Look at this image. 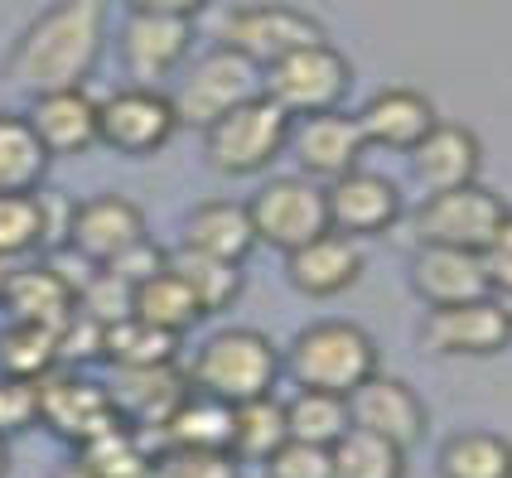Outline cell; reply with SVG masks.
<instances>
[{
  "label": "cell",
  "mask_w": 512,
  "mask_h": 478,
  "mask_svg": "<svg viewBox=\"0 0 512 478\" xmlns=\"http://www.w3.org/2000/svg\"><path fill=\"white\" fill-rule=\"evenodd\" d=\"M107 44V0H58L15 39L5 78L25 92L83 87Z\"/></svg>",
  "instance_id": "6da1fadb"
},
{
  "label": "cell",
  "mask_w": 512,
  "mask_h": 478,
  "mask_svg": "<svg viewBox=\"0 0 512 478\" xmlns=\"http://www.w3.org/2000/svg\"><path fill=\"white\" fill-rule=\"evenodd\" d=\"M281 367L295 377V387L348 396L358 382H368L382 367V358H377V343H372L368 329H358L348 319H319V324L295 334Z\"/></svg>",
  "instance_id": "7a4b0ae2"
},
{
  "label": "cell",
  "mask_w": 512,
  "mask_h": 478,
  "mask_svg": "<svg viewBox=\"0 0 512 478\" xmlns=\"http://www.w3.org/2000/svg\"><path fill=\"white\" fill-rule=\"evenodd\" d=\"M290 121L266 92L247 97L242 107L223 112L218 121L203 126V155L218 174H232V179H247V174H261L266 165H276L290 145Z\"/></svg>",
  "instance_id": "3957f363"
},
{
  "label": "cell",
  "mask_w": 512,
  "mask_h": 478,
  "mask_svg": "<svg viewBox=\"0 0 512 478\" xmlns=\"http://www.w3.org/2000/svg\"><path fill=\"white\" fill-rule=\"evenodd\" d=\"M281 377V353L276 343L256 329H223L213 334L199 348V358L189 367V387L194 392H208L218 401H252V396H266Z\"/></svg>",
  "instance_id": "277c9868"
},
{
  "label": "cell",
  "mask_w": 512,
  "mask_h": 478,
  "mask_svg": "<svg viewBox=\"0 0 512 478\" xmlns=\"http://www.w3.org/2000/svg\"><path fill=\"white\" fill-rule=\"evenodd\" d=\"M353 87V63L329 44H305L295 54L276 58L271 68H261V92L281 107L285 116H314V112H334L343 107Z\"/></svg>",
  "instance_id": "5b68a950"
},
{
  "label": "cell",
  "mask_w": 512,
  "mask_h": 478,
  "mask_svg": "<svg viewBox=\"0 0 512 478\" xmlns=\"http://www.w3.org/2000/svg\"><path fill=\"white\" fill-rule=\"evenodd\" d=\"M508 213L512 208L503 203V194H493L474 179V184H459V189H445V194H426V203L411 218V232H416L421 247L484 252Z\"/></svg>",
  "instance_id": "8992f818"
},
{
  "label": "cell",
  "mask_w": 512,
  "mask_h": 478,
  "mask_svg": "<svg viewBox=\"0 0 512 478\" xmlns=\"http://www.w3.org/2000/svg\"><path fill=\"white\" fill-rule=\"evenodd\" d=\"M256 92H261V68H256L252 58H242L237 49L218 44L213 54H203L199 63L179 78V87L170 92V102H174L179 126H208V121H218L223 112L242 107Z\"/></svg>",
  "instance_id": "52a82bcc"
},
{
  "label": "cell",
  "mask_w": 512,
  "mask_h": 478,
  "mask_svg": "<svg viewBox=\"0 0 512 478\" xmlns=\"http://www.w3.org/2000/svg\"><path fill=\"white\" fill-rule=\"evenodd\" d=\"M179 131L170 92L160 87H121L107 102H97V145H107L126 160H145L155 150H165Z\"/></svg>",
  "instance_id": "ba28073f"
},
{
  "label": "cell",
  "mask_w": 512,
  "mask_h": 478,
  "mask_svg": "<svg viewBox=\"0 0 512 478\" xmlns=\"http://www.w3.org/2000/svg\"><path fill=\"white\" fill-rule=\"evenodd\" d=\"M252 213V232L256 242L276 247V252H295L305 247L310 237L329 232V208H324V189L305 179V174H285L261 184V194L247 203Z\"/></svg>",
  "instance_id": "9c48e42d"
},
{
  "label": "cell",
  "mask_w": 512,
  "mask_h": 478,
  "mask_svg": "<svg viewBox=\"0 0 512 478\" xmlns=\"http://www.w3.org/2000/svg\"><path fill=\"white\" fill-rule=\"evenodd\" d=\"M34 387H39V425L54 430L58 440H68L73 450L87 445V440H97L102 430L121 425V416H116V406H112V392L102 382L83 377L78 367L58 363Z\"/></svg>",
  "instance_id": "30bf717a"
},
{
  "label": "cell",
  "mask_w": 512,
  "mask_h": 478,
  "mask_svg": "<svg viewBox=\"0 0 512 478\" xmlns=\"http://www.w3.org/2000/svg\"><path fill=\"white\" fill-rule=\"evenodd\" d=\"M421 343L435 358H498V353L512 348V310L498 295L426 310Z\"/></svg>",
  "instance_id": "8fae6325"
},
{
  "label": "cell",
  "mask_w": 512,
  "mask_h": 478,
  "mask_svg": "<svg viewBox=\"0 0 512 478\" xmlns=\"http://www.w3.org/2000/svg\"><path fill=\"white\" fill-rule=\"evenodd\" d=\"M426 421H430L426 401L411 392L401 377H387L382 367L348 392V425L368 430V435H382V440H392L401 450H416L426 440Z\"/></svg>",
  "instance_id": "7c38bea8"
},
{
  "label": "cell",
  "mask_w": 512,
  "mask_h": 478,
  "mask_svg": "<svg viewBox=\"0 0 512 478\" xmlns=\"http://www.w3.org/2000/svg\"><path fill=\"white\" fill-rule=\"evenodd\" d=\"M319 39H324L319 20L295 5H242L228 15V29H223V44L237 49L242 58H252L256 68H271L276 58L295 54L305 44H319Z\"/></svg>",
  "instance_id": "4fadbf2b"
},
{
  "label": "cell",
  "mask_w": 512,
  "mask_h": 478,
  "mask_svg": "<svg viewBox=\"0 0 512 478\" xmlns=\"http://www.w3.org/2000/svg\"><path fill=\"white\" fill-rule=\"evenodd\" d=\"M285 150H295V160L305 169V179H324V184H334L339 174L363 165V131H358V116H348L343 107L334 112H314V116H295L290 121V145Z\"/></svg>",
  "instance_id": "5bb4252c"
},
{
  "label": "cell",
  "mask_w": 512,
  "mask_h": 478,
  "mask_svg": "<svg viewBox=\"0 0 512 478\" xmlns=\"http://www.w3.org/2000/svg\"><path fill=\"white\" fill-rule=\"evenodd\" d=\"M145 237V213L121 194H92L68 208V247L83 256L87 266H107L126 247Z\"/></svg>",
  "instance_id": "9a60e30c"
},
{
  "label": "cell",
  "mask_w": 512,
  "mask_h": 478,
  "mask_svg": "<svg viewBox=\"0 0 512 478\" xmlns=\"http://www.w3.org/2000/svg\"><path fill=\"white\" fill-rule=\"evenodd\" d=\"M116 49L126 73L141 87H155L184 68V58L194 49V20H174V15H126V25L116 34Z\"/></svg>",
  "instance_id": "2e32d148"
},
{
  "label": "cell",
  "mask_w": 512,
  "mask_h": 478,
  "mask_svg": "<svg viewBox=\"0 0 512 478\" xmlns=\"http://www.w3.org/2000/svg\"><path fill=\"white\" fill-rule=\"evenodd\" d=\"M324 208H329V227L343 237H377L401 223V189L387 174L358 165L324 189Z\"/></svg>",
  "instance_id": "e0dca14e"
},
{
  "label": "cell",
  "mask_w": 512,
  "mask_h": 478,
  "mask_svg": "<svg viewBox=\"0 0 512 478\" xmlns=\"http://www.w3.org/2000/svg\"><path fill=\"white\" fill-rule=\"evenodd\" d=\"M406 155H411V174H416V184L426 194H445V189H459V184H474L479 169H484V145L459 121H435Z\"/></svg>",
  "instance_id": "ac0fdd59"
},
{
  "label": "cell",
  "mask_w": 512,
  "mask_h": 478,
  "mask_svg": "<svg viewBox=\"0 0 512 478\" xmlns=\"http://www.w3.org/2000/svg\"><path fill=\"white\" fill-rule=\"evenodd\" d=\"M411 290L421 295L426 310L484 300V295H493V290H488V271H484V252L416 247V256H411Z\"/></svg>",
  "instance_id": "d6986e66"
},
{
  "label": "cell",
  "mask_w": 512,
  "mask_h": 478,
  "mask_svg": "<svg viewBox=\"0 0 512 478\" xmlns=\"http://www.w3.org/2000/svg\"><path fill=\"white\" fill-rule=\"evenodd\" d=\"M363 276V252H358V237H343V232H319L305 247L285 252V281L295 285L300 295L310 300H329L343 295L348 285H358Z\"/></svg>",
  "instance_id": "ffe728a7"
},
{
  "label": "cell",
  "mask_w": 512,
  "mask_h": 478,
  "mask_svg": "<svg viewBox=\"0 0 512 478\" xmlns=\"http://www.w3.org/2000/svg\"><path fill=\"white\" fill-rule=\"evenodd\" d=\"M112 406L121 425H131V430H160L165 416H170L174 406L184 401L189 392V372H179L174 363H160V367H116L112 377Z\"/></svg>",
  "instance_id": "44dd1931"
},
{
  "label": "cell",
  "mask_w": 512,
  "mask_h": 478,
  "mask_svg": "<svg viewBox=\"0 0 512 478\" xmlns=\"http://www.w3.org/2000/svg\"><path fill=\"white\" fill-rule=\"evenodd\" d=\"M29 126L39 145L54 155H87L97 145V102L87 97V87H54L39 92L29 107Z\"/></svg>",
  "instance_id": "7402d4cb"
},
{
  "label": "cell",
  "mask_w": 512,
  "mask_h": 478,
  "mask_svg": "<svg viewBox=\"0 0 512 478\" xmlns=\"http://www.w3.org/2000/svg\"><path fill=\"white\" fill-rule=\"evenodd\" d=\"M0 305L10 310V319H25V324H44L58 329L68 314L78 310V281H68L58 266L49 261H34V266H10L5 290H0Z\"/></svg>",
  "instance_id": "603a6c76"
},
{
  "label": "cell",
  "mask_w": 512,
  "mask_h": 478,
  "mask_svg": "<svg viewBox=\"0 0 512 478\" xmlns=\"http://www.w3.org/2000/svg\"><path fill=\"white\" fill-rule=\"evenodd\" d=\"M440 116L430 107L426 92H411V87H387L363 102L358 112V131L368 145H382V150H411V145L426 136Z\"/></svg>",
  "instance_id": "cb8c5ba5"
},
{
  "label": "cell",
  "mask_w": 512,
  "mask_h": 478,
  "mask_svg": "<svg viewBox=\"0 0 512 478\" xmlns=\"http://www.w3.org/2000/svg\"><path fill=\"white\" fill-rule=\"evenodd\" d=\"M184 247L223 256V261H237V266H242L256 247L247 203H232V198H208V203H199V208L184 218Z\"/></svg>",
  "instance_id": "d4e9b609"
},
{
  "label": "cell",
  "mask_w": 512,
  "mask_h": 478,
  "mask_svg": "<svg viewBox=\"0 0 512 478\" xmlns=\"http://www.w3.org/2000/svg\"><path fill=\"white\" fill-rule=\"evenodd\" d=\"M160 445H189V450H228L232 440V406L208 392H184V401L174 406L165 425L155 430Z\"/></svg>",
  "instance_id": "484cf974"
},
{
  "label": "cell",
  "mask_w": 512,
  "mask_h": 478,
  "mask_svg": "<svg viewBox=\"0 0 512 478\" xmlns=\"http://www.w3.org/2000/svg\"><path fill=\"white\" fill-rule=\"evenodd\" d=\"M131 314L145 319V324H155V329H165V334H189L203 314V305L194 300V290L174 276L170 266L165 271H155V276H145L141 285H131Z\"/></svg>",
  "instance_id": "4316f807"
},
{
  "label": "cell",
  "mask_w": 512,
  "mask_h": 478,
  "mask_svg": "<svg viewBox=\"0 0 512 478\" xmlns=\"http://www.w3.org/2000/svg\"><path fill=\"white\" fill-rule=\"evenodd\" d=\"M285 440H290V430H285V401H276V392L252 396V401H237V406H232L228 450L237 464H266Z\"/></svg>",
  "instance_id": "83f0119b"
},
{
  "label": "cell",
  "mask_w": 512,
  "mask_h": 478,
  "mask_svg": "<svg viewBox=\"0 0 512 478\" xmlns=\"http://www.w3.org/2000/svg\"><path fill=\"white\" fill-rule=\"evenodd\" d=\"M165 266L194 290V300L203 305V314H223L232 300L242 295V266H237V261L194 252V247L179 242L174 252H165Z\"/></svg>",
  "instance_id": "f1b7e54d"
},
{
  "label": "cell",
  "mask_w": 512,
  "mask_h": 478,
  "mask_svg": "<svg viewBox=\"0 0 512 478\" xmlns=\"http://www.w3.org/2000/svg\"><path fill=\"white\" fill-rule=\"evenodd\" d=\"M49 174V150L39 145L29 116L0 112V194H29Z\"/></svg>",
  "instance_id": "f546056e"
},
{
  "label": "cell",
  "mask_w": 512,
  "mask_h": 478,
  "mask_svg": "<svg viewBox=\"0 0 512 478\" xmlns=\"http://www.w3.org/2000/svg\"><path fill=\"white\" fill-rule=\"evenodd\" d=\"M440 478H512V440L493 430H459L440 445Z\"/></svg>",
  "instance_id": "4dcf8cb0"
},
{
  "label": "cell",
  "mask_w": 512,
  "mask_h": 478,
  "mask_svg": "<svg viewBox=\"0 0 512 478\" xmlns=\"http://www.w3.org/2000/svg\"><path fill=\"white\" fill-rule=\"evenodd\" d=\"M329 478H406V450L348 425L329 445Z\"/></svg>",
  "instance_id": "1f68e13d"
},
{
  "label": "cell",
  "mask_w": 512,
  "mask_h": 478,
  "mask_svg": "<svg viewBox=\"0 0 512 478\" xmlns=\"http://www.w3.org/2000/svg\"><path fill=\"white\" fill-rule=\"evenodd\" d=\"M58 367V329L44 324H25L10 319L0 329V377H20V382H39Z\"/></svg>",
  "instance_id": "d6a6232c"
},
{
  "label": "cell",
  "mask_w": 512,
  "mask_h": 478,
  "mask_svg": "<svg viewBox=\"0 0 512 478\" xmlns=\"http://www.w3.org/2000/svg\"><path fill=\"white\" fill-rule=\"evenodd\" d=\"M102 358L112 367H160L179 358V334H165L155 324H145L136 314L107 324V338H102Z\"/></svg>",
  "instance_id": "836d02e7"
},
{
  "label": "cell",
  "mask_w": 512,
  "mask_h": 478,
  "mask_svg": "<svg viewBox=\"0 0 512 478\" xmlns=\"http://www.w3.org/2000/svg\"><path fill=\"white\" fill-rule=\"evenodd\" d=\"M49 198L39 189L29 194H0V256L20 261V256L49 247Z\"/></svg>",
  "instance_id": "e575fe53"
},
{
  "label": "cell",
  "mask_w": 512,
  "mask_h": 478,
  "mask_svg": "<svg viewBox=\"0 0 512 478\" xmlns=\"http://www.w3.org/2000/svg\"><path fill=\"white\" fill-rule=\"evenodd\" d=\"M285 430H290V440H305V445H324L329 450L348 430V396L300 387V392L285 401Z\"/></svg>",
  "instance_id": "d590c367"
},
{
  "label": "cell",
  "mask_w": 512,
  "mask_h": 478,
  "mask_svg": "<svg viewBox=\"0 0 512 478\" xmlns=\"http://www.w3.org/2000/svg\"><path fill=\"white\" fill-rule=\"evenodd\" d=\"M150 454L145 450V435L131 425H112L102 430L97 440L78 445V464L92 469L97 478H150Z\"/></svg>",
  "instance_id": "8d00e7d4"
},
{
  "label": "cell",
  "mask_w": 512,
  "mask_h": 478,
  "mask_svg": "<svg viewBox=\"0 0 512 478\" xmlns=\"http://www.w3.org/2000/svg\"><path fill=\"white\" fill-rule=\"evenodd\" d=\"M150 478H242L232 450H189V445H160L150 454Z\"/></svg>",
  "instance_id": "74e56055"
},
{
  "label": "cell",
  "mask_w": 512,
  "mask_h": 478,
  "mask_svg": "<svg viewBox=\"0 0 512 478\" xmlns=\"http://www.w3.org/2000/svg\"><path fill=\"white\" fill-rule=\"evenodd\" d=\"M29 425H39V387L20 377H0V435H20Z\"/></svg>",
  "instance_id": "f35d334b"
},
{
  "label": "cell",
  "mask_w": 512,
  "mask_h": 478,
  "mask_svg": "<svg viewBox=\"0 0 512 478\" xmlns=\"http://www.w3.org/2000/svg\"><path fill=\"white\" fill-rule=\"evenodd\" d=\"M266 478H329V450L305 445V440H285L281 450L266 459Z\"/></svg>",
  "instance_id": "ab89813d"
},
{
  "label": "cell",
  "mask_w": 512,
  "mask_h": 478,
  "mask_svg": "<svg viewBox=\"0 0 512 478\" xmlns=\"http://www.w3.org/2000/svg\"><path fill=\"white\" fill-rule=\"evenodd\" d=\"M484 271H488V290L512 310V213L484 247Z\"/></svg>",
  "instance_id": "60d3db41"
},
{
  "label": "cell",
  "mask_w": 512,
  "mask_h": 478,
  "mask_svg": "<svg viewBox=\"0 0 512 478\" xmlns=\"http://www.w3.org/2000/svg\"><path fill=\"white\" fill-rule=\"evenodd\" d=\"M102 271H112L116 281H126V285H141L145 276H155V271H165V252L150 242V237H141L136 247H126V252L116 256V261H107Z\"/></svg>",
  "instance_id": "b9f144b4"
},
{
  "label": "cell",
  "mask_w": 512,
  "mask_h": 478,
  "mask_svg": "<svg viewBox=\"0 0 512 478\" xmlns=\"http://www.w3.org/2000/svg\"><path fill=\"white\" fill-rule=\"evenodd\" d=\"M136 15H174V20H194L199 10H208L213 0H121Z\"/></svg>",
  "instance_id": "7bdbcfd3"
},
{
  "label": "cell",
  "mask_w": 512,
  "mask_h": 478,
  "mask_svg": "<svg viewBox=\"0 0 512 478\" xmlns=\"http://www.w3.org/2000/svg\"><path fill=\"white\" fill-rule=\"evenodd\" d=\"M54 478H97V474H92V469H83V464L73 459V464H63V469H58Z\"/></svg>",
  "instance_id": "ee69618b"
},
{
  "label": "cell",
  "mask_w": 512,
  "mask_h": 478,
  "mask_svg": "<svg viewBox=\"0 0 512 478\" xmlns=\"http://www.w3.org/2000/svg\"><path fill=\"white\" fill-rule=\"evenodd\" d=\"M10 474V440H5V435H0V478Z\"/></svg>",
  "instance_id": "f6af8a7d"
},
{
  "label": "cell",
  "mask_w": 512,
  "mask_h": 478,
  "mask_svg": "<svg viewBox=\"0 0 512 478\" xmlns=\"http://www.w3.org/2000/svg\"><path fill=\"white\" fill-rule=\"evenodd\" d=\"M5 276H10V261L0 256V290H5Z\"/></svg>",
  "instance_id": "bcb514c9"
}]
</instances>
